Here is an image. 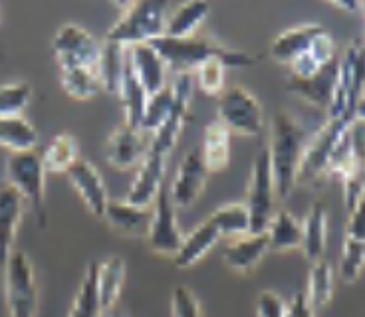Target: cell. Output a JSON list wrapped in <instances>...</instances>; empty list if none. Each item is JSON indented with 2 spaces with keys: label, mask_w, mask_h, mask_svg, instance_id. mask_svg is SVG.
Segmentation results:
<instances>
[{
  "label": "cell",
  "mask_w": 365,
  "mask_h": 317,
  "mask_svg": "<svg viewBox=\"0 0 365 317\" xmlns=\"http://www.w3.org/2000/svg\"><path fill=\"white\" fill-rule=\"evenodd\" d=\"M365 95V44L359 40L349 42L339 58V72L334 98L328 108V119L354 121L356 108Z\"/></svg>",
  "instance_id": "obj_4"
},
{
  "label": "cell",
  "mask_w": 365,
  "mask_h": 317,
  "mask_svg": "<svg viewBox=\"0 0 365 317\" xmlns=\"http://www.w3.org/2000/svg\"><path fill=\"white\" fill-rule=\"evenodd\" d=\"M334 296V270L324 258L318 262L312 264L310 276H308V291L306 298L310 301L314 309L324 308L329 303V299Z\"/></svg>",
  "instance_id": "obj_36"
},
{
  "label": "cell",
  "mask_w": 365,
  "mask_h": 317,
  "mask_svg": "<svg viewBox=\"0 0 365 317\" xmlns=\"http://www.w3.org/2000/svg\"><path fill=\"white\" fill-rule=\"evenodd\" d=\"M128 62L139 83L147 91V95H153L167 85L165 83L167 66L151 44H137L128 48Z\"/></svg>",
  "instance_id": "obj_18"
},
{
  "label": "cell",
  "mask_w": 365,
  "mask_h": 317,
  "mask_svg": "<svg viewBox=\"0 0 365 317\" xmlns=\"http://www.w3.org/2000/svg\"><path fill=\"white\" fill-rule=\"evenodd\" d=\"M225 72H227V66L217 58H212L195 70V80H197V85L201 88L202 93L219 98L220 93L227 90L225 88Z\"/></svg>",
  "instance_id": "obj_41"
},
{
  "label": "cell",
  "mask_w": 365,
  "mask_h": 317,
  "mask_svg": "<svg viewBox=\"0 0 365 317\" xmlns=\"http://www.w3.org/2000/svg\"><path fill=\"white\" fill-rule=\"evenodd\" d=\"M349 123L351 121H344V119H328L318 133L306 143L300 169H298V182L314 185L324 175H328L329 155L334 151L341 133L349 127Z\"/></svg>",
  "instance_id": "obj_9"
},
{
  "label": "cell",
  "mask_w": 365,
  "mask_h": 317,
  "mask_svg": "<svg viewBox=\"0 0 365 317\" xmlns=\"http://www.w3.org/2000/svg\"><path fill=\"white\" fill-rule=\"evenodd\" d=\"M209 171L202 163L201 151L192 149L185 155L182 163L177 169L173 185L169 189V197L173 200L175 209H189L195 200L201 197L202 189L207 185Z\"/></svg>",
  "instance_id": "obj_13"
},
{
  "label": "cell",
  "mask_w": 365,
  "mask_h": 317,
  "mask_svg": "<svg viewBox=\"0 0 365 317\" xmlns=\"http://www.w3.org/2000/svg\"><path fill=\"white\" fill-rule=\"evenodd\" d=\"M60 83L73 100H91L101 91L98 68H62Z\"/></svg>",
  "instance_id": "obj_33"
},
{
  "label": "cell",
  "mask_w": 365,
  "mask_h": 317,
  "mask_svg": "<svg viewBox=\"0 0 365 317\" xmlns=\"http://www.w3.org/2000/svg\"><path fill=\"white\" fill-rule=\"evenodd\" d=\"M270 250L288 252L302 246V222L288 210L276 212L266 230Z\"/></svg>",
  "instance_id": "obj_31"
},
{
  "label": "cell",
  "mask_w": 365,
  "mask_h": 317,
  "mask_svg": "<svg viewBox=\"0 0 365 317\" xmlns=\"http://www.w3.org/2000/svg\"><path fill=\"white\" fill-rule=\"evenodd\" d=\"M54 56L62 68H98L101 44L86 28L78 24H64L58 28L54 42Z\"/></svg>",
  "instance_id": "obj_10"
},
{
  "label": "cell",
  "mask_w": 365,
  "mask_h": 317,
  "mask_svg": "<svg viewBox=\"0 0 365 317\" xmlns=\"http://www.w3.org/2000/svg\"><path fill=\"white\" fill-rule=\"evenodd\" d=\"M103 218L113 230L125 236H147L151 228L153 210L133 207L125 200H110Z\"/></svg>",
  "instance_id": "obj_21"
},
{
  "label": "cell",
  "mask_w": 365,
  "mask_h": 317,
  "mask_svg": "<svg viewBox=\"0 0 365 317\" xmlns=\"http://www.w3.org/2000/svg\"><path fill=\"white\" fill-rule=\"evenodd\" d=\"M119 100H121V108L125 113V125L133 127V129H141V119L145 113V105L149 95L143 90V85L139 83L135 73L131 70L128 62V54H125V70H123V78H121V85L118 91Z\"/></svg>",
  "instance_id": "obj_28"
},
{
  "label": "cell",
  "mask_w": 365,
  "mask_h": 317,
  "mask_svg": "<svg viewBox=\"0 0 365 317\" xmlns=\"http://www.w3.org/2000/svg\"><path fill=\"white\" fill-rule=\"evenodd\" d=\"M288 303L276 291L264 290L256 299V317H286Z\"/></svg>",
  "instance_id": "obj_44"
},
{
  "label": "cell",
  "mask_w": 365,
  "mask_h": 317,
  "mask_svg": "<svg viewBox=\"0 0 365 317\" xmlns=\"http://www.w3.org/2000/svg\"><path fill=\"white\" fill-rule=\"evenodd\" d=\"M331 4L338 10H346V12H356V10H359V2H351V0H336Z\"/></svg>",
  "instance_id": "obj_47"
},
{
  "label": "cell",
  "mask_w": 365,
  "mask_h": 317,
  "mask_svg": "<svg viewBox=\"0 0 365 317\" xmlns=\"http://www.w3.org/2000/svg\"><path fill=\"white\" fill-rule=\"evenodd\" d=\"M32 98V88L26 82L0 85V118H20Z\"/></svg>",
  "instance_id": "obj_39"
},
{
  "label": "cell",
  "mask_w": 365,
  "mask_h": 317,
  "mask_svg": "<svg viewBox=\"0 0 365 317\" xmlns=\"http://www.w3.org/2000/svg\"><path fill=\"white\" fill-rule=\"evenodd\" d=\"M219 228L215 227L209 218H207L202 224H199V227L192 230L191 234L182 238L181 248H179V252L175 254V266L181 268V270L195 266V264L202 260L209 254L212 246L219 242Z\"/></svg>",
  "instance_id": "obj_24"
},
{
  "label": "cell",
  "mask_w": 365,
  "mask_h": 317,
  "mask_svg": "<svg viewBox=\"0 0 365 317\" xmlns=\"http://www.w3.org/2000/svg\"><path fill=\"white\" fill-rule=\"evenodd\" d=\"M125 54H128V48L110 42V40H103L100 60H98V76H100L103 91H108V93L119 91L123 70H125Z\"/></svg>",
  "instance_id": "obj_30"
},
{
  "label": "cell",
  "mask_w": 365,
  "mask_h": 317,
  "mask_svg": "<svg viewBox=\"0 0 365 317\" xmlns=\"http://www.w3.org/2000/svg\"><path fill=\"white\" fill-rule=\"evenodd\" d=\"M328 242V209L324 202H314L302 222V252L310 260L318 262L324 256Z\"/></svg>",
  "instance_id": "obj_22"
},
{
  "label": "cell",
  "mask_w": 365,
  "mask_h": 317,
  "mask_svg": "<svg viewBox=\"0 0 365 317\" xmlns=\"http://www.w3.org/2000/svg\"><path fill=\"white\" fill-rule=\"evenodd\" d=\"M209 220L219 228L220 236H247L250 234V217L245 204H225L219 210H215L209 217Z\"/></svg>",
  "instance_id": "obj_37"
},
{
  "label": "cell",
  "mask_w": 365,
  "mask_h": 317,
  "mask_svg": "<svg viewBox=\"0 0 365 317\" xmlns=\"http://www.w3.org/2000/svg\"><path fill=\"white\" fill-rule=\"evenodd\" d=\"M210 6L207 2H187L169 14L163 36L169 38H187L195 36L197 28L201 26L205 19L209 16Z\"/></svg>",
  "instance_id": "obj_32"
},
{
  "label": "cell",
  "mask_w": 365,
  "mask_h": 317,
  "mask_svg": "<svg viewBox=\"0 0 365 317\" xmlns=\"http://www.w3.org/2000/svg\"><path fill=\"white\" fill-rule=\"evenodd\" d=\"M286 317H316V309L312 308L310 301L306 298V293L304 291H298L296 296L290 301V306H288V313Z\"/></svg>",
  "instance_id": "obj_46"
},
{
  "label": "cell",
  "mask_w": 365,
  "mask_h": 317,
  "mask_svg": "<svg viewBox=\"0 0 365 317\" xmlns=\"http://www.w3.org/2000/svg\"><path fill=\"white\" fill-rule=\"evenodd\" d=\"M274 197H276V189H274L270 155L264 147L256 155L252 163L247 204H245L250 217V234H262L268 230L274 217Z\"/></svg>",
  "instance_id": "obj_7"
},
{
  "label": "cell",
  "mask_w": 365,
  "mask_h": 317,
  "mask_svg": "<svg viewBox=\"0 0 365 317\" xmlns=\"http://www.w3.org/2000/svg\"><path fill=\"white\" fill-rule=\"evenodd\" d=\"M149 44L161 56L167 70H173L175 73H192L201 63L212 58L220 60L227 68H247L258 62V58L250 56L248 52L230 50L197 34L187 38L161 36Z\"/></svg>",
  "instance_id": "obj_2"
},
{
  "label": "cell",
  "mask_w": 365,
  "mask_h": 317,
  "mask_svg": "<svg viewBox=\"0 0 365 317\" xmlns=\"http://www.w3.org/2000/svg\"><path fill=\"white\" fill-rule=\"evenodd\" d=\"M334 58H338L336 54V42L334 38L329 36L328 32H322L312 46L290 63V78H298V80H306L312 78L314 73H318L326 63H329Z\"/></svg>",
  "instance_id": "obj_27"
},
{
  "label": "cell",
  "mask_w": 365,
  "mask_h": 317,
  "mask_svg": "<svg viewBox=\"0 0 365 317\" xmlns=\"http://www.w3.org/2000/svg\"><path fill=\"white\" fill-rule=\"evenodd\" d=\"M349 129V127H347ZM344 131L338 143L334 147V151L329 155L328 175L339 177L341 181L349 177V172L354 169V159H351V143H349V131Z\"/></svg>",
  "instance_id": "obj_42"
},
{
  "label": "cell",
  "mask_w": 365,
  "mask_h": 317,
  "mask_svg": "<svg viewBox=\"0 0 365 317\" xmlns=\"http://www.w3.org/2000/svg\"><path fill=\"white\" fill-rule=\"evenodd\" d=\"M359 10L364 12V16H365V2H361V4H359Z\"/></svg>",
  "instance_id": "obj_49"
},
{
  "label": "cell",
  "mask_w": 365,
  "mask_h": 317,
  "mask_svg": "<svg viewBox=\"0 0 365 317\" xmlns=\"http://www.w3.org/2000/svg\"><path fill=\"white\" fill-rule=\"evenodd\" d=\"M171 316L173 317H202L201 303L187 286H177L171 293Z\"/></svg>",
  "instance_id": "obj_43"
},
{
  "label": "cell",
  "mask_w": 365,
  "mask_h": 317,
  "mask_svg": "<svg viewBox=\"0 0 365 317\" xmlns=\"http://www.w3.org/2000/svg\"><path fill=\"white\" fill-rule=\"evenodd\" d=\"M270 250L268 236L262 234H247L240 236L237 242L227 246L225 250V264L235 272H250L256 264L264 258V254Z\"/></svg>",
  "instance_id": "obj_23"
},
{
  "label": "cell",
  "mask_w": 365,
  "mask_h": 317,
  "mask_svg": "<svg viewBox=\"0 0 365 317\" xmlns=\"http://www.w3.org/2000/svg\"><path fill=\"white\" fill-rule=\"evenodd\" d=\"M38 131L34 125L20 118H0V147L12 153L36 151Z\"/></svg>",
  "instance_id": "obj_29"
},
{
  "label": "cell",
  "mask_w": 365,
  "mask_h": 317,
  "mask_svg": "<svg viewBox=\"0 0 365 317\" xmlns=\"http://www.w3.org/2000/svg\"><path fill=\"white\" fill-rule=\"evenodd\" d=\"M322 32H326V30L319 26V24H314V22L288 28V30H284L282 34L270 44V54H272L276 62L288 63L290 66L296 58H300L310 48L312 42Z\"/></svg>",
  "instance_id": "obj_20"
},
{
  "label": "cell",
  "mask_w": 365,
  "mask_h": 317,
  "mask_svg": "<svg viewBox=\"0 0 365 317\" xmlns=\"http://www.w3.org/2000/svg\"><path fill=\"white\" fill-rule=\"evenodd\" d=\"M4 293L10 317H36L38 290L34 268L26 254L14 250L4 266Z\"/></svg>",
  "instance_id": "obj_6"
},
{
  "label": "cell",
  "mask_w": 365,
  "mask_h": 317,
  "mask_svg": "<svg viewBox=\"0 0 365 317\" xmlns=\"http://www.w3.org/2000/svg\"><path fill=\"white\" fill-rule=\"evenodd\" d=\"M219 121L230 133L255 137L262 131L264 115L255 95L240 85L227 88L219 95L217 103Z\"/></svg>",
  "instance_id": "obj_8"
},
{
  "label": "cell",
  "mask_w": 365,
  "mask_h": 317,
  "mask_svg": "<svg viewBox=\"0 0 365 317\" xmlns=\"http://www.w3.org/2000/svg\"><path fill=\"white\" fill-rule=\"evenodd\" d=\"M76 161H80V147L78 141L68 133L56 135L42 153L46 172H68Z\"/></svg>",
  "instance_id": "obj_34"
},
{
  "label": "cell",
  "mask_w": 365,
  "mask_h": 317,
  "mask_svg": "<svg viewBox=\"0 0 365 317\" xmlns=\"http://www.w3.org/2000/svg\"><path fill=\"white\" fill-rule=\"evenodd\" d=\"M347 131H349L351 159H354V169L349 177L344 179V204L349 214L365 199V125L354 119Z\"/></svg>",
  "instance_id": "obj_17"
},
{
  "label": "cell",
  "mask_w": 365,
  "mask_h": 317,
  "mask_svg": "<svg viewBox=\"0 0 365 317\" xmlns=\"http://www.w3.org/2000/svg\"><path fill=\"white\" fill-rule=\"evenodd\" d=\"M165 161L167 157L149 151L143 163L139 165L137 177L125 194V202L133 207H141V209H149L151 204H155L157 197L163 189Z\"/></svg>",
  "instance_id": "obj_15"
},
{
  "label": "cell",
  "mask_w": 365,
  "mask_h": 317,
  "mask_svg": "<svg viewBox=\"0 0 365 317\" xmlns=\"http://www.w3.org/2000/svg\"><path fill=\"white\" fill-rule=\"evenodd\" d=\"M182 232L177 227V209L169 197V190L161 189L155 200L151 228L147 234L149 248L159 256H173L179 252L182 244Z\"/></svg>",
  "instance_id": "obj_11"
},
{
  "label": "cell",
  "mask_w": 365,
  "mask_h": 317,
  "mask_svg": "<svg viewBox=\"0 0 365 317\" xmlns=\"http://www.w3.org/2000/svg\"><path fill=\"white\" fill-rule=\"evenodd\" d=\"M201 157L209 172L225 171L230 163V131L219 119L205 127Z\"/></svg>",
  "instance_id": "obj_26"
},
{
  "label": "cell",
  "mask_w": 365,
  "mask_h": 317,
  "mask_svg": "<svg viewBox=\"0 0 365 317\" xmlns=\"http://www.w3.org/2000/svg\"><path fill=\"white\" fill-rule=\"evenodd\" d=\"M125 281V260L121 256H110L106 262L98 264V301L101 313L118 306L119 293Z\"/></svg>",
  "instance_id": "obj_25"
},
{
  "label": "cell",
  "mask_w": 365,
  "mask_h": 317,
  "mask_svg": "<svg viewBox=\"0 0 365 317\" xmlns=\"http://www.w3.org/2000/svg\"><path fill=\"white\" fill-rule=\"evenodd\" d=\"M96 278H98V264L90 262L86 266V272L82 276L80 288L73 298L72 309H70L68 317H101Z\"/></svg>",
  "instance_id": "obj_35"
},
{
  "label": "cell",
  "mask_w": 365,
  "mask_h": 317,
  "mask_svg": "<svg viewBox=\"0 0 365 317\" xmlns=\"http://www.w3.org/2000/svg\"><path fill=\"white\" fill-rule=\"evenodd\" d=\"M306 143H308L306 129L298 123V119L288 111L278 109L272 118L270 145L266 147L270 155L274 189L278 199L286 200L292 194L298 182V169Z\"/></svg>",
  "instance_id": "obj_1"
},
{
  "label": "cell",
  "mask_w": 365,
  "mask_h": 317,
  "mask_svg": "<svg viewBox=\"0 0 365 317\" xmlns=\"http://www.w3.org/2000/svg\"><path fill=\"white\" fill-rule=\"evenodd\" d=\"M66 177H68V181L72 182L76 192L80 194L86 209L90 210L93 217H103L110 199H108L106 182L101 179L98 169L90 161L80 159V161H76V165L70 171L66 172Z\"/></svg>",
  "instance_id": "obj_16"
},
{
  "label": "cell",
  "mask_w": 365,
  "mask_h": 317,
  "mask_svg": "<svg viewBox=\"0 0 365 317\" xmlns=\"http://www.w3.org/2000/svg\"><path fill=\"white\" fill-rule=\"evenodd\" d=\"M167 6L163 2H128L121 4V16L110 28L106 40L131 48L137 44H149L165 34Z\"/></svg>",
  "instance_id": "obj_3"
},
{
  "label": "cell",
  "mask_w": 365,
  "mask_h": 317,
  "mask_svg": "<svg viewBox=\"0 0 365 317\" xmlns=\"http://www.w3.org/2000/svg\"><path fill=\"white\" fill-rule=\"evenodd\" d=\"M171 111H173V91H171V85L167 83L163 90L149 95L145 113H143V119H141V131L153 135L157 129L169 119Z\"/></svg>",
  "instance_id": "obj_38"
},
{
  "label": "cell",
  "mask_w": 365,
  "mask_h": 317,
  "mask_svg": "<svg viewBox=\"0 0 365 317\" xmlns=\"http://www.w3.org/2000/svg\"><path fill=\"white\" fill-rule=\"evenodd\" d=\"M356 119L357 121H361L365 125V95L359 100V103H357V108H356Z\"/></svg>",
  "instance_id": "obj_48"
},
{
  "label": "cell",
  "mask_w": 365,
  "mask_h": 317,
  "mask_svg": "<svg viewBox=\"0 0 365 317\" xmlns=\"http://www.w3.org/2000/svg\"><path fill=\"white\" fill-rule=\"evenodd\" d=\"M46 175L42 155L36 151L12 153L6 161V185L19 192L24 204L34 210L40 224H44Z\"/></svg>",
  "instance_id": "obj_5"
},
{
  "label": "cell",
  "mask_w": 365,
  "mask_h": 317,
  "mask_svg": "<svg viewBox=\"0 0 365 317\" xmlns=\"http://www.w3.org/2000/svg\"><path fill=\"white\" fill-rule=\"evenodd\" d=\"M24 214V200L10 185L0 187V266L9 262L16 230Z\"/></svg>",
  "instance_id": "obj_19"
},
{
  "label": "cell",
  "mask_w": 365,
  "mask_h": 317,
  "mask_svg": "<svg viewBox=\"0 0 365 317\" xmlns=\"http://www.w3.org/2000/svg\"><path fill=\"white\" fill-rule=\"evenodd\" d=\"M149 149H151V135L123 123L111 133L103 153L113 169L128 171L131 167L143 163V159L149 155Z\"/></svg>",
  "instance_id": "obj_12"
},
{
  "label": "cell",
  "mask_w": 365,
  "mask_h": 317,
  "mask_svg": "<svg viewBox=\"0 0 365 317\" xmlns=\"http://www.w3.org/2000/svg\"><path fill=\"white\" fill-rule=\"evenodd\" d=\"M346 238L365 244V199L357 204L356 210L349 212L346 224Z\"/></svg>",
  "instance_id": "obj_45"
},
{
  "label": "cell",
  "mask_w": 365,
  "mask_h": 317,
  "mask_svg": "<svg viewBox=\"0 0 365 317\" xmlns=\"http://www.w3.org/2000/svg\"><path fill=\"white\" fill-rule=\"evenodd\" d=\"M338 72L339 58H334L312 78H306V80L288 78L286 90L302 98L304 101H308L314 108L328 111L331 98H334V90H336V82H338Z\"/></svg>",
  "instance_id": "obj_14"
},
{
  "label": "cell",
  "mask_w": 365,
  "mask_h": 317,
  "mask_svg": "<svg viewBox=\"0 0 365 317\" xmlns=\"http://www.w3.org/2000/svg\"><path fill=\"white\" fill-rule=\"evenodd\" d=\"M365 266V244L356 240H344L341 258H339V280L344 284H354Z\"/></svg>",
  "instance_id": "obj_40"
}]
</instances>
